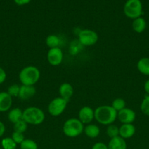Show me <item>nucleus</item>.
Here are the masks:
<instances>
[{"label":"nucleus","mask_w":149,"mask_h":149,"mask_svg":"<svg viewBox=\"0 0 149 149\" xmlns=\"http://www.w3.org/2000/svg\"><path fill=\"white\" fill-rule=\"evenodd\" d=\"M28 128V124L25 122L23 119L18 121V122L14 124V127H13V129H14L15 132H20V133H23L26 131Z\"/></svg>","instance_id":"nucleus-25"},{"label":"nucleus","mask_w":149,"mask_h":149,"mask_svg":"<svg viewBox=\"0 0 149 149\" xmlns=\"http://www.w3.org/2000/svg\"><path fill=\"white\" fill-rule=\"evenodd\" d=\"M20 86H19L18 84H12V85H10V87H8V89H7V93H8L12 97H18L19 91H20Z\"/></svg>","instance_id":"nucleus-27"},{"label":"nucleus","mask_w":149,"mask_h":149,"mask_svg":"<svg viewBox=\"0 0 149 149\" xmlns=\"http://www.w3.org/2000/svg\"><path fill=\"white\" fill-rule=\"evenodd\" d=\"M91 149H108V145L105 144L104 143L98 142L96 143L92 146Z\"/></svg>","instance_id":"nucleus-29"},{"label":"nucleus","mask_w":149,"mask_h":149,"mask_svg":"<svg viewBox=\"0 0 149 149\" xmlns=\"http://www.w3.org/2000/svg\"><path fill=\"white\" fill-rule=\"evenodd\" d=\"M36 94V88L34 86L23 85L20 87L18 97L22 100H27L32 98Z\"/></svg>","instance_id":"nucleus-11"},{"label":"nucleus","mask_w":149,"mask_h":149,"mask_svg":"<svg viewBox=\"0 0 149 149\" xmlns=\"http://www.w3.org/2000/svg\"><path fill=\"white\" fill-rule=\"evenodd\" d=\"M106 133L108 136L110 138V139L115 137L119 136V127L113 124L108 125L106 130Z\"/></svg>","instance_id":"nucleus-22"},{"label":"nucleus","mask_w":149,"mask_h":149,"mask_svg":"<svg viewBox=\"0 0 149 149\" xmlns=\"http://www.w3.org/2000/svg\"><path fill=\"white\" fill-rule=\"evenodd\" d=\"M5 125H4V124L2 122L0 121V138L4 135V132H5Z\"/></svg>","instance_id":"nucleus-32"},{"label":"nucleus","mask_w":149,"mask_h":149,"mask_svg":"<svg viewBox=\"0 0 149 149\" xmlns=\"http://www.w3.org/2000/svg\"><path fill=\"white\" fill-rule=\"evenodd\" d=\"M12 138H13V141L15 142V143L19 144L20 145L22 142L25 140L24 135H23V133H20V132H13V134H12Z\"/></svg>","instance_id":"nucleus-28"},{"label":"nucleus","mask_w":149,"mask_h":149,"mask_svg":"<svg viewBox=\"0 0 149 149\" xmlns=\"http://www.w3.org/2000/svg\"><path fill=\"white\" fill-rule=\"evenodd\" d=\"M117 118L122 124H133L136 119V113L129 108H124L118 112Z\"/></svg>","instance_id":"nucleus-9"},{"label":"nucleus","mask_w":149,"mask_h":149,"mask_svg":"<svg viewBox=\"0 0 149 149\" xmlns=\"http://www.w3.org/2000/svg\"><path fill=\"white\" fill-rule=\"evenodd\" d=\"M124 13L130 19L141 17L143 14V4L140 0H127L124 7Z\"/></svg>","instance_id":"nucleus-5"},{"label":"nucleus","mask_w":149,"mask_h":149,"mask_svg":"<svg viewBox=\"0 0 149 149\" xmlns=\"http://www.w3.org/2000/svg\"><path fill=\"white\" fill-rule=\"evenodd\" d=\"M137 68L142 74L149 76V58H142L137 63Z\"/></svg>","instance_id":"nucleus-19"},{"label":"nucleus","mask_w":149,"mask_h":149,"mask_svg":"<svg viewBox=\"0 0 149 149\" xmlns=\"http://www.w3.org/2000/svg\"><path fill=\"white\" fill-rule=\"evenodd\" d=\"M45 113L38 107L31 106L23 111V119L28 125H39L45 121Z\"/></svg>","instance_id":"nucleus-3"},{"label":"nucleus","mask_w":149,"mask_h":149,"mask_svg":"<svg viewBox=\"0 0 149 149\" xmlns=\"http://www.w3.org/2000/svg\"><path fill=\"white\" fill-rule=\"evenodd\" d=\"M140 110L145 116H149V95H146L140 104Z\"/></svg>","instance_id":"nucleus-26"},{"label":"nucleus","mask_w":149,"mask_h":149,"mask_svg":"<svg viewBox=\"0 0 149 149\" xmlns=\"http://www.w3.org/2000/svg\"><path fill=\"white\" fill-rule=\"evenodd\" d=\"M78 119L83 125H89L94 119V110L89 106H83L78 112Z\"/></svg>","instance_id":"nucleus-10"},{"label":"nucleus","mask_w":149,"mask_h":149,"mask_svg":"<svg viewBox=\"0 0 149 149\" xmlns=\"http://www.w3.org/2000/svg\"><path fill=\"white\" fill-rule=\"evenodd\" d=\"M136 128L133 124H122L119 127V136L124 139H129L135 134Z\"/></svg>","instance_id":"nucleus-13"},{"label":"nucleus","mask_w":149,"mask_h":149,"mask_svg":"<svg viewBox=\"0 0 149 149\" xmlns=\"http://www.w3.org/2000/svg\"><path fill=\"white\" fill-rule=\"evenodd\" d=\"M40 78V71L37 67L29 65L22 68L19 73V80L23 85L34 86Z\"/></svg>","instance_id":"nucleus-2"},{"label":"nucleus","mask_w":149,"mask_h":149,"mask_svg":"<svg viewBox=\"0 0 149 149\" xmlns=\"http://www.w3.org/2000/svg\"><path fill=\"white\" fill-rule=\"evenodd\" d=\"M31 1H32V0H14L15 3L19 6L25 5V4H29Z\"/></svg>","instance_id":"nucleus-31"},{"label":"nucleus","mask_w":149,"mask_h":149,"mask_svg":"<svg viewBox=\"0 0 149 149\" xmlns=\"http://www.w3.org/2000/svg\"><path fill=\"white\" fill-rule=\"evenodd\" d=\"M118 112L111 106L103 105L94 110V119L98 123L103 125H112L117 119Z\"/></svg>","instance_id":"nucleus-1"},{"label":"nucleus","mask_w":149,"mask_h":149,"mask_svg":"<svg viewBox=\"0 0 149 149\" xmlns=\"http://www.w3.org/2000/svg\"><path fill=\"white\" fill-rule=\"evenodd\" d=\"M78 41L83 46H92L98 42L99 36L96 31L91 29H83L78 33Z\"/></svg>","instance_id":"nucleus-6"},{"label":"nucleus","mask_w":149,"mask_h":149,"mask_svg":"<svg viewBox=\"0 0 149 149\" xmlns=\"http://www.w3.org/2000/svg\"><path fill=\"white\" fill-rule=\"evenodd\" d=\"M84 133L87 137L90 138H96L100 134V129L99 127L94 124H89L84 127Z\"/></svg>","instance_id":"nucleus-16"},{"label":"nucleus","mask_w":149,"mask_h":149,"mask_svg":"<svg viewBox=\"0 0 149 149\" xmlns=\"http://www.w3.org/2000/svg\"><path fill=\"white\" fill-rule=\"evenodd\" d=\"M111 106L117 112H118L121 110H122V109H124V108H126V101L123 98L118 97V98H115V100H113V101L112 102Z\"/></svg>","instance_id":"nucleus-23"},{"label":"nucleus","mask_w":149,"mask_h":149,"mask_svg":"<svg viewBox=\"0 0 149 149\" xmlns=\"http://www.w3.org/2000/svg\"><path fill=\"white\" fill-rule=\"evenodd\" d=\"M7 79V74L6 71L3 69L1 67H0V84H2Z\"/></svg>","instance_id":"nucleus-30"},{"label":"nucleus","mask_w":149,"mask_h":149,"mask_svg":"<svg viewBox=\"0 0 149 149\" xmlns=\"http://www.w3.org/2000/svg\"><path fill=\"white\" fill-rule=\"evenodd\" d=\"M108 149H127L125 139L120 136L115 137L110 140L108 144Z\"/></svg>","instance_id":"nucleus-15"},{"label":"nucleus","mask_w":149,"mask_h":149,"mask_svg":"<svg viewBox=\"0 0 149 149\" xmlns=\"http://www.w3.org/2000/svg\"><path fill=\"white\" fill-rule=\"evenodd\" d=\"M146 26H147V23L143 17H140L133 20L132 29L136 33H143L145 30Z\"/></svg>","instance_id":"nucleus-18"},{"label":"nucleus","mask_w":149,"mask_h":149,"mask_svg":"<svg viewBox=\"0 0 149 149\" xmlns=\"http://www.w3.org/2000/svg\"><path fill=\"white\" fill-rule=\"evenodd\" d=\"M8 119L14 125L18 121L23 119V111L19 108H14L8 113Z\"/></svg>","instance_id":"nucleus-17"},{"label":"nucleus","mask_w":149,"mask_h":149,"mask_svg":"<svg viewBox=\"0 0 149 149\" xmlns=\"http://www.w3.org/2000/svg\"><path fill=\"white\" fill-rule=\"evenodd\" d=\"M20 149H38V146L34 141L32 139H25L20 144Z\"/></svg>","instance_id":"nucleus-24"},{"label":"nucleus","mask_w":149,"mask_h":149,"mask_svg":"<svg viewBox=\"0 0 149 149\" xmlns=\"http://www.w3.org/2000/svg\"><path fill=\"white\" fill-rule=\"evenodd\" d=\"M63 132L69 138H76L83 133V124L76 118H71L65 121L63 125Z\"/></svg>","instance_id":"nucleus-4"},{"label":"nucleus","mask_w":149,"mask_h":149,"mask_svg":"<svg viewBox=\"0 0 149 149\" xmlns=\"http://www.w3.org/2000/svg\"><path fill=\"white\" fill-rule=\"evenodd\" d=\"M45 43H46L47 46L50 49H51V48L59 47L58 46L60 45V39L56 35L51 34L47 36L46 39H45Z\"/></svg>","instance_id":"nucleus-20"},{"label":"nucleus","mask_w":149,"mask_h":149,"mask_svg":"<svg viewBox=\"0 0 149 149\" xmlns=\"http://www.w3.org/2000/svg\"><path fill=\"white\" fill-rule=\"evenodd\" d=\"M13 104V97L7 92H0V112L9 111Z\"/></svg>","instance_id":"nucleus-12"},{"label":"nucleus","mask_w":149,"mask_h":149,"mask_svg":"<svg viewBox=\"0 0 149 149\" xmlns=\"http://www.w3.org/2000/svg\"><path fill=\"white\" fill-rule=\"evenodd\" d=\"M144 90H145V92L147 93V95H149V79H148L147 81L145 82Z\"/></svg>","instance_id":"nucleus-33"},{"label":"nucleus","mask_w":149,"mask_h":149,"mask_svg":"<svg viewBox=\"0 0 149 149\" xmlns=\"http://www.w3.org/2000/svg\"><path fill=\"white\" fill-rule=\"evenodd\" d=\"M1 146L3 149H16L17 144L15 143L12 138H4L1 140Z\"/></svg>","instance_id":"nucleus-21"},{"label":"nucleus","mask_w":149,"mask_h":149,"mask_svg":"<svg viewBox=\"0 0 149 149\" xmlns=\"http://www.w3.org/2000/svg\"><path fill=\"white\" fill-rule=\"evenodd\" d=\"M68 102L63 99L62 97H58L53 99L48 106V113L53 116H58L63 113L67 106Z\"/></svg>","instance_id":"nucleus-7"},{"label":"nucleus","mask_w":149,"mask_h":149,"mask_svg":"<svg viewBox=\"0 0 149 149\" xmlns=\"http://www.w3.org/2000/svg\"><path fill=\"white\" fill-rule=\"evenodd\" d=\"M63 58H64V55L60 47L51 48L48 50L47 59L51 65H53V66L59 65L62 63Z\"/></svg>","instance_id":"nucleus-8"},{"label":"nucleus","mask_w":149,"mask_h":149,"mask_svg":"<svg viewBox=\"0 0 149 149\" xmlns=\"http://www.w3.org/2000/svg\"><path fill=\"white\" fill-rule=\"evenodd\" d=\"M74 94V88L70 83H63L59 87L60 97H62L67 102L70 101Z\"/></svg>","instance_id":"nucleus-14"}]
</instances>
